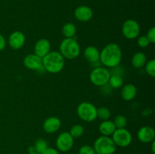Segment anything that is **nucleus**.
<instances>
[{
  "label": "nucleus",
  "mask_w": 155,
  "mask_h": 154,
  "mask_svg": "<svg viewBox=\"0 0 155 154\" xmlns=\"http://www.w3.org/2000/svg\"><path fill=\"white\" fill-rule=\"evenodd\" d=\"M122 56V50L119 45L109 43L105 45L100 52V63L104 67H114L120 65Z\"/></svg>",
  "instance_id": "obj_1"
},
{
  "label": "nucleus",
  "mask_w": 155,
  "mask_h": 154,
  "mask_svg": "<svg viewBox=\"0 0 155 154\" xmlns=\"http://www.w3.org/2000/svg\"><path fill=\"white\" fill-rule=\"evenodd\" d=\"M42 60L44 69L50 73H58L64 67L65 59L59 51H51Z\"/></svg>",
  "instance_id": "obj_2"
},
{
  "label": "nucleus",
  "mask_w": 155,
  "mask_h": 154,
  "mask_svg": "<svg viewBox=\"0 0 155 154\" xmlns=\"http://www.w3.org/2000/svg\"><path fill=\"white\" fill-rule=\"evenodd\" d=\"M59 52L64 59L74 60L80 55V46L74 38H65L61 42Z\"/></svg>",
  "instance_id": "obj_3"
},
{
  "label": "nucleus",
  "mask_w": 155,
  "mask_h": 154,
  "mask_svg": "<svg viewBox=\"0 0 155 154\" xmlns=\"http://www.w3.org/2000/svg\"><path fill=\"white\" fill-rule=\"evenodd\" d=\"M93 148L96 154H114L117 146L108 136H100L94 142Z\"/></svg>",
  "instance_id": "obj_4"
},
{
  "label": "nucleus",
  "mask_w": 155,
  "mask_h": 154,
  "mask_svg": "<svg viewBox=\"0 0 155 154\" xmlns=\"http://www.w3.org/2000/svg\"><path fill=\"white\" fill-rule=\"evenodd\" d=\"M79 117L86 122H92L97 119V108L92 103L83 101L77 107Z\"/></svg>",
  "instance_id": "obj_5"
},
{
  "label": "nucleus",
  "mask_w": 155,
  "mask_h": 154,
  "mask_svg": "<svg viewBox=\"0 0 155 154\" xmlns=\"http://www.w3.org/2000/svg\"><path fill=\"white\" fill-rule=\"evenodd\" d=\"M110 76V70L107 67L100 66L92 69L89 75V79L93 85L101 87L108 83Z\"/></svg>",
  "instance_id": "obj_6"
},
{
  "label": "nucleus",
  "mask_w": 155,
  "mask_h": 154,
  "mask_svg": "<svg viewBox=\"0 0 155 154\" xmlns=\"http://www.w3.org/2000/svg\"><path fill=\"white\" fill-rule=\"evenodd\" d=\"M112 140L117 146L127 147L130 146L133 140V137L130 131L124 128H116L112 134Z\"/></svg>",
  "instance_id": "obj_7"
},
{
  "label": "nucleus",
  "mask_w": 155,
  "mask_h": 154,
  "mask_svg": "<svg viewBox=\"0 0 155 154\" xmlns=\"http://www.w3.org/2000/svg\"><path fill=\"white\" fill-rule=\"evenodd\" d=\"M140 31V26L136 20H127L122 25V33L127 39H135L138 38Z\"/></svg>",
  "instance_id": "obj_8"
},
{
  "label": "nucleus",
  "mask_w": 155,
  "mask_h": 154,
  "mask_svg": "<svg viewBox=\"0 0 155 154\" xmlns=\"http://www.w3.org/2000/svg\"><path fill=\"white\" fill-rule=\"evenodd\" d=\"M74 138L71 135L69 131H64L58 136L56 139L57 149L61 152H68L72 149L74 146Z\"/></svg>",
  "instance_id": "obj_9"
},
{
  "label": "nucleus",
  "mask_w": 155,
  "mask_h": 154,
  "mask_svg": "<svg viewBox=\"0 0 155 154\" xmlns=\"http://www.w3.org/2000/svg\"><path fill=\"white\" fill-rule=\"evenodd\" d=\"M85 59L90 63L92 66L98 67L101 66L100 63V51L96 47L88 46L85 48L83 52Z\"/></svg>",
  "instance_id": "obj_10"
},
{
  "label": "nucleus",
  "mask_w": 155,
  "mask_h": 154,
  "mask_svg": "<svg viewBox=\"0 0 155 154\" xmlns=\"http://www.w3.org/2000/svg\"><path fill=\"white\" fill-rule=\"evenodd\" d=\"M23 63L26 68L31 70H39L43 68L42 58L35 54H30L26 55L23 60Z\"/></svg>",
  "instance_id": "obj_11"
},
{
  "label": "nucleus",
  "mask_w": 155,
  "mask_h": 154,
  "mask_svg": "<svg viewBox=\"0 0 155 154\" xmlns=\"http://www.w3.org/2000/svg\"><path fill=\"white\" fill-rule=\"evenodd\" d=\"M26 42L25 35L21 31H15L9 36L8 45L12 49L19 50L24 45Z\"/></svg>",
  "instance_id": "obj_12"
},
{
  "label": "nucleus",
  "mask_w": 155,
  "mask_h": 154,
  "mask_svg": "<svg viewBox=\"0 0 155 154\" xmlns=\"http://www.w3.org/2000/svg\"><path fill=\"white\" fill-rule=\"evenodd\" d=\"M74 17L80 22H87L93 17V11L89 6L80 5L74 11Z\"/></svg>",
  "instance_id": "obj_13"
},
{
  "label": "nucleus",
  "mask_w": 155,
  "mask_h": 154,
  "mask_svg": "<svg viewBox=\"0 0 155 154\" xmlns=\"http://www.w3.org/2000/svg\"><path fill=\"white\" fill-rule=\"evenodd\" d=\"M137 137L142 143H149L154 140L155 131L152 127L143 126L139 128L137 132Z\"/></svg>",
  "instance_id": "obj_14"
},
{
  "label": "nucleus",
  "mask_w": 155,
  "mask_h": 154,
  "mask_svg": "<svg viewBox=\"0 0 155 154\" xmlns=\"http://www.w3.org/2000/svg\"><path fill=\"white\" fill-rule=\"evenodd\" d=\"M61 126L60 119L56 116H51L45 119L42 124L43 130L48 134H52L58 131Z\"/></svg>",
  "instance_id": "obj_15"
},
{
  "label": "nucleus",
  "mask_w": 155,
  "mask_h": 154,
  "mask_svg": "<svg viewBox=\"0 0 155 154\" xmlns=\"http://www.w3.org/2000/svg\"><path fill=\"white\" fill-rule=\"evenodd\" d=\"M51 51V43L46 39H40L36 41L34 45V54L40 57H45Z\"/></svg>",
  "instance_id": "obj_16"
},
{
  "label": "nucleus",
  "mask_w": 155,
  "mask_h": 154,
  "mask_svg": "<svg viewBox=\"0 0 155 154\" xmlns=\"http://www.w3.org/2000/svg\"><path fill=\"white\" fill-rule=\"evenodd\" d=\"M121 88V97L126 101H130L134 99L137 94V88L133 84L129 83L123 85Z\"/></svg>",
  "instance_id": "obj_17"
},
{
  "label": "nucleus",
  "mask_w": 155,
  "mask_h": 154,
  "mask_svg": "<svg viewBox=\"0 0 155 154\" xmlns=\"http://www.w3.org/2000/svg\"><path fill=\"white\" fill-rule=\"evenodd\" d=\"M100 133L102 134L103 136H111L114 131L116 130V127H115L113 121L111 120H104L101 122L98 127Z\"/></svg>",
  "instance_id": "obj_18"
},
{
  "label": "nucleus",
  "mask_w": 155,
  "mask_h": 154,
  "mask_svg": "<svg viewBox=\"0 0 155 154\" xmlns=\"http://www.w3.org/2000/svg\"><path fill=\"white\" fill-rule=\"evenodd\" d=\"M146 55L143 52H142V51H138V52L135 53L131 59L132 65L133 66V67L136 68V69L143 67L145 65V63H146Z\"/></svg>",
  "instance_id": "obj_19"
},
{
  "label": "nucleus",
  "mask_w": 155,
  "mask_h": 154,
  "mask_svg": "<svg viewBox=\"0 0 155 154\" xmlns=\"http://www.w3.org/2000/svg\"><path fill=\"white\" fill-rule=\"evenodd\" d=\"M61 31L65 38H74L77 33V27L72 23H66L62 27Z\"/></svg>",
  "instance_id": "obj_20"
},
{
  "label": "nucleus",
  "mask_w": 155,
  "mask_h": 154,
  "mask_svg": "<svg viewBox=\"0 0 155 154\" xmlns=\"http://www.w3.org/2000/svg\"><path fill=\"white\" fill-rule=\"evenodd\" d=\"M108 84L110 85L112 88L117 89L124 85V79L123 76L118 75H112L110 74V79H109Z\"/></svg>",
  "instance_id": "obj_21"
},
{
  "label": "nucleus",
  "mask_w": 155,
  "mask_h": 154,
  "mask_svg": "<svg viewBox=\"0 0 155 154\" xmlns=\"http://www.w3.org/2000/svg\"><path fill=\"white\" fill-rule=\"evenodd\" d=\"M69 133L74 138H78L81 137L84 133V128L80 124H76L71 127Z\"/></svg>",
  "instance_id": "obj_22"
},
{
  "label": "nucleus",
  "mask_w": 155,
  "mask_h": 154,
  "mask_svg": "<svg viewBox=\"0 0 155 154\" xmlns=\"http://www.w3.org/2000/svg\"><path fill=\"white\" fill-rule=\"evenodd\" d=\"M110 116H111V113L107 107H101L97 108V118H99L102 121H104L110 119Z\"/></svg>",
  "instance_id": "obj_23"
},
{
  "label": "nucleus",
  "mask_w": 155,
  "mask_h": 154,
  "mask_svg": "<svg viewBox=\"0 0 155 154\" xmlns=\"http://www.w3.org/2000/svg\"><path fill=\"white\" fill-rule=\"evenodd\" d=\"M34 148H35V151L38 153L41 154L47 147H48V143L45 140L42 138H39L36 140L34 143Z\"/></svg>",
  "instance_id": "obj_24"
},
{
  "label": "nucleus",
  "mask_w": 155,
  "mask_h": 154,
  "mask_svg": "<svg viewBox=\"0 0 155 154\" xmlns=\"http://www.w3.org/2000/svg\"><path fill=\"white\" fill-rule=\"evenodd\" d=\"M116 128H124L127 124V119L123 115H117L113 121Z\"/></svg>",
  "instance_id": "obj_25"
},
{
  "label": "nucleus",
  "mask_w": 155,
  "mask_h": 154,
  "mask_svg": "<svg viewBox=\"0 0 155 154\" xmlns=\"http://www.w3.org/2000/svg\"><path fill=\"white\" fill-rule=\"evenodd\" d=\"M145 72L148 75H149L151 77L155 76V60L151 59L149 61L146 62L145 66Z\"/></svg>",
  "instance_id": "obj_26"
},
{
  "label": "nucleus",
  "mask_w": 155,
  "mask_h": 154,
  "mask_svg": "<svg viewBox=\"0 0 155 154\" xmlns=\"http://www.w3.org/2000/svg\"><path fill=\"white\" fill-rule=\"evenodd\" d=\"M79 154H96L93 146L89 145H83L79 149Z\"/></svg>",
  "instance_id": "obj_27"
},
{
  "label": "nucleus",
  "mask_w": 155,
  "mask_h": 154,
  "mask_svg": "<svg viewBox=\"0 0 155 154\" xmlns=\"http://www.w3.org/2000/svg\"><path fill=\"white\" fill-rule=\"evenodd\" d=\"M137 44L140 48H145L150 45V42L148 39L147 38L146 36H141L138 37L137 39Z\"/></svg>",
  "instance_id": "obj_28"
},
{
  "label": "nucleus",
  "mask_w": 155,
  "mask_h": 154,
  "mask_svg": "<svg viewBox=\"0 0 155 154\" xmlns=\"http://www.w3.org/2000/svg\"><path fill=\"white\" fill-rule=\"evenodd\" d=\"M124 69L122 66H120V65L118 66H114V67H112V70L110 71V74L112 75H118L123 76V75L124 74Z\"/></svg>",
  "instance_id": "obj_29"
},
{
  "label": "nucleus",
  "mask_w": 155,
  "mask_h": 154,
  "mask_svg": "<svg viewBox=\"0 0 155 154\" xmlns=\"http://www.w3.org/2000/svg\"><path fill=\"white\" fill-rule=\"evenodd\" d=\"M147 38L149 40L150 43H154L155 42V27H152L149 29L146 34Z\"/></svg>",
  "instance_id": "obj_30"
},
{
  "label": "nucleus",
  "mask_w": 155,
  "mask_h": 154,
  "mask_svg": "<svg viewBox=\"0 0 155 154\" xmlns=\"http://www.w3.org/2000/svg\"><path fill=\"white\" fill-rule=\"evenodd\" d=\"M41 154H59V152L55 148L47 147Z\"/></svg>",
  "instance_id": "obj_31"
},
{
  "label": "nucleus",
  "mask_w": 155,
  "mask_h": 154,
  "mask_svg": "<svg viewBox=\"0 0 155 154\" xmlns=\"http://www.w3.org/2000/svg\"><path fill=\"white\" fill-rule=\"evenodd\" d=\"M6 46V40L4 36L0 33V51L5 49Z\"/></svg>",
  "instance_id": "obj_32"
},
{
  "label": "nucleus",
  "mask_w": 155,
  "mask_h": 154,
  "mask_svg": "<svg viewBox=\"0 0 155 154\" xmlns=\"http://www.w3.org/2000/svg\"><path fill=\"white\" fill-rule=\"evenodd\" d=\"M27 150H28L29 153H32V152H36V151H35V148H34V146H29L28 149H27Z\"/></svg>",
  "instance_id": "obj_33"
},
{
  "label": "nucleus",
  "mask_w": 155,
  "mask_h": 154,
  "mask_svg": "<svg viewBox=\"0 0 155 154\" xmlns=\"http://www.w3.org/2000/svg\"><path fill=\"white\" fill-rule=\"evenodd\" d=\"M151 151H152L153 153H155V141L154 140H153L152 142H151Z\"/></svg>",
  "instance_id": "obj_34"
},
{
  "label": "nucleus",
  "mask_w": 155,
  "mask_h": 154,
  "mask_svg": "<svg viewBox=\"0 0 155 154\" xmlns=\"http://www.w3.org/2000/svg\"><path fill=\"white\" fill-rule=\"evenodd\" d=\"M28 154H39V153H38V152H32V153H28Z\"/></svg>",
  "instance_id": "obj_35"
}]
</instances>
